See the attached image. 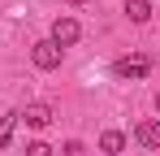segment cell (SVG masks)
<instances>
[{
	"instance_id": "8",
	"label": "cell",
	"mask_w": 160,
	"mask_h": 156,
	"mask_svg": "<svg viewBox=\"0 0 160 156\" xmlns=\"http://www.w3.org/2000/svg\"><path fill=\"white\" fill-rule=\"evenodd\" d=\"M22 122V113H4L0 117V148H9V139H13V126Z\"/></svg>"
},
{
	"instance_id": "1",
	"label": "cell",
	"mask_w": 160,
	"mask_h": 156,
	"mask_svg": "<svg viewBox=\"0 0 160 156\" xmlns=\"http://www.w3.org/2000/svg\"><path fill=\"white\" fill-rule=\"evenodd\" d=\"M112 74L126 78V82H138V78L152 74V61H147V56H121V61L112 65Z\"/></svg>"
},
{
	"instance_id": "6",
	"label": "cell",
	"mask_w": 160,
	"mask_h": 156,
	"mask_svg": "<svg viewBox=\"0 0 160 156\" xmlns=\"http://www.w3.org/2000/svg\"><path fill=\"white\" fill-rule=\"evenodd\" d=\"M100 152H104V156L126 152V134H121V130H104V134H100Z\"/></svg>"
},
{
	"instance_id": "2",
	"label": "cell",
	"mask_w": 160,
	"mask_h": 156,
	"mask_svg": "<svg viewBox=\"0 0 160 156\" xmlns=\"http://www.w3.org/2000/svg\"><path fill=\"white\" fill-rule=\"evenodd\" d=\"M30 61H35L39 70H61V48H56L52 39H39V44L30 48Z\"/></svg>"
},
{
	"instance_id": "12",
	"label": "cell",
	"mask_w": 160,
	"mask_h": 156,
	"mask_svg": "<svg viewBox=\"0 0 160 156\" xmlns=\"http://www.w3.org/2000/svg\"><path fill=\"white\" fill-rule=\"evenodd\" d=\"M156 113H160V96H156Z\"/></svg>"
},
{
	"instance_id": "4",
	"label": "cell",
	"mask_w": 160,
	"mask_h": 156,
	"mask_svg": "<svg viewBox=\"0 0 160 156\" xmlns=\"http://www.w3.org/2000/svg\"><path fill=\"white\" fill-rule=\"evenodd\" d=\"M134 139H138V148H152V152H156V148H160V122H156V117L138 122V130H134Z\"/></svg>"
},
{
	"instance_id": "10",
	"label": "cell",
	"mask_w": 160,
	"mask_h": 156,
	"mask_svg": "<svg viewBox=\"0 0 160 156\" xmlns=\"http://www.w3.org/2000/svg\"><path fill=\"white\" fill-rule=\"evenodd\" d=\"M65 156H87V148H82L78 139H69V143H65Z\"/></svg>"
},
{
	"instance_id": "9",
	"label": "cell",
	"mask_w": 160,
	"mask_h": 156,
	"mask_svg": "<svg viewBox=\"0 0 160 156\" xmlns=\"http://www.w3.org/2000/svg\"><path fill=\"white\" fill-rule=\"evenodd\" d=\"M26 156H52L48 143H26Z\"/></svg>"
},
{
	"instance_id": "7",
	"label": "cell",
	"mask_w": 160,
	"mask_h": 156,
	"mask_svg": "<svg viewBox=\"0 0 160 156\" xmlns=\"http://www.w3.org/2000/svg\"><path fill=\"white\" fill-rule=\"evenodd\" d=\"M126 18L130 22H147L152 18V0H126Z\"/></svg>"
},
{
	"instance_id": "5",
	"label": "cell",
	"mask_w": 160,
	"mask_h": 156,
	"mask_svg": "<svg viewBox=\"0 0 160 156\" xmlns=\"http://www.w3.org/2000/svg\"><path fill=\"white\" fill-rule=\"evenodd\" d=\"M52 108H48V104H26V113H22V122H26V126H35V130H43V126H52Z\"/></svg>"
},
{
	"instance_id": "3",
	"label": "cell",
	"mask_w": 160,
	"mask_h": 156,
	"mask_svg": "<svg viewBox=\"0 0 160 156\" xmlns=\"http://www.w3.org/2000/svg\"><path fill=\"white\" fill-rule=\"evenodd\" d=\"M78 35H82V26L74 22V18H56V22H52V44L61 52L69 48V44H78Z\"/></svg>"
},
{
	"instance_id": "11",
	"label": "cell",
	"mask_w": 160,
	"mask_h": 156,
	"mask_svg": "<svg viewBox=\"0 0 160 156\" xmlns=\"http://www.w3.org/2000/svg\"><path fill=\"white\" fill-rule=\"evenodd\" d=\"M69 4H87V0H69Z\"/></svg>"
}]
</instances>
